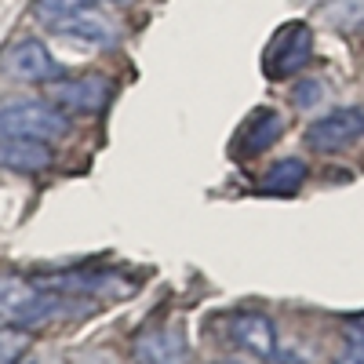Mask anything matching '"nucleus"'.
Masks as SVG:
<instances>
[{"label": "nucleus", "mask_w": 364, "mask_h": 364, "mask_svg": "<svg viewBox=\"0 0 364 364\" xmlns=\"http://www.w3.org/2000/svg\"><path fill=\"white\" fill-rule=\"evenodd\" d=\"M284 135V117L277 109H259L245 128L237 135V154L240 157H255V154H266Z\"/></svg>", "instance_id": "nucleus-11"}, {"label": "nucleus", "mask_w": 364, "mask_h": 364, "mask_svg": "<svg viewBox=\"0 0 364 364\" xmlns=\"http://www.w3.org/2000/svg\"><path fill=\"white\" fill-rule=\"evenodd\" d=\"M190 343L182 324H154L135 339V360L139 364H186Z\"/></svg>", "instance_id": "nucleus-7"}, {"label": "nucleus", "mask_w": 364, "mask_h": 364, "mask_svg": "<svg viewBox=\"0 0 364 364\" xmlns=\"http://www.w3.org/2000/svg\"><path fill=\"white\" fill-rule=\"evenodd\" d=\"M0 164L15 171H44L51 164V149L41 139H0Z\"/></svg>", "instance_id": "nucleus-12"}, {"label": "nucleus", "mask_w": 364, "mask_h": 364, "mask_svg": "<svg viewBox=\"0 0 364 364\" xmlns=\"http://www.w3.org/2000/svg\"><path fill=\"white\" fill-rule=\"evenodd\" d=\"M302 182H306V164L295 161V157H288V161H277V164L266 171L262 193H295Z\"/></svg>", "instance_id": "nucleus-13"}, {"label": "nucleus", "mask_w": 364, "mask_h": 364, "mask_svg": "<svg viewBox=\"0 0 364 364\" xmlns=\"http://www.w3.org/2000/svg\"><path fill=\"white\" fill-rule=\"evenodd\" d=\"M230 336L237 339L240 350H248L255 357H273L277 353V331H273L266 314H252V310L233 314L230 317Z\"/></svg>", "instance_id": "nucleus-10"}, {"label": "nucleus", "mask_w": 364, "mask_h": 364, "mask_svg": "<svg viewBox=\"0 0 364 364\" xmlns=\"http://www.w3.org/2000/svg\"><path fill=\"white\" fill-rule=\"evenodd\" d=\"M360 139H364V109L360 106L328 113V117L314 120L306 132V146L314 154H339V149H350Z\"/></svg>", "instance_id": "nucleus-5"}, {"label": "nucleus", "mask_w": 364, "mask_h": 364, "mask_svg": "<svg viewBox=\"0 0 364 364\" xmlns=\"http://www.w3.org/2000/svg\"><path fill=\"white\" fill-rule=\"evenodd\" d=\"M0 73L15 84H51L58 80V63L51 58V51L33 41V37H22V41H11L0 55Z\"/></svg>", "instance_id": "nucleus-4"}, {"label": "nucleus", "mask_w": 364, "mask_h": 364, "mask_svg": "<svg viewBox=\"0 0 364 364\" xmlns=\"http://www.w3.org/2000/svg\"><path fill=\"white\" fill-rule=\"evenodd\" d=\"M310 58H314V29L306 22H288L273 33L262 55V73L269 80H284V77H295L306 70Z\"/></svg>", "instance_id": "nucleus-3"}, {"label": "nucleus", "mask_w": 364, "mask_h": 364, "mask_svg": "<svg viewBox=\"0 0 364 364\" xmlns=\"http://www.w3.org/2000/svg\"><path fill=\"white\" fill-rule=\"evenodd\" d=\"M70 132V117L55 102H37V99H15L0 102V139H63Z\"/></svg>", "instance_id": "nucleus-2"}, {"label": "nucleus", "mask_w": 364, "mask_h": 364, "mask_svg": "<svg viewBox=\"0 0 364 364\" xmlns=\"http://www.w3.org/2000/svg\"><path fill=\"white\" fill-rule=\"evenodd\" d=\"M321 18L339 33H364V0H331L324 4Z\"/></svg>", "instance_id": "nucleus-14"}, {"label": "nucleus", "mask_w": 364, "mask_h": 364, "mask_svg": "<svg viewBox=\"0 0 364 364\" xmlns=\"http://www.w3.org/2000/svg\"><path fill=\"white\" fill-rule=\"evenodd\" d=\"M87 8H95V0H33V18L51 33L55 26H63L66 18H73Z\"/></svg>", "instance_id": "nucleus-15"}, {"label": "nucleus", "mask_w": 364, "mask_h": 364, "mask_svg": "<svg viewBox=\"0 0 364 364\" xmlns=\"http://www.w3.org/2000/svg\"><path fill=\"white\" fill-rule=\"evenodd\" d=\"M226 364H240V360H226Z\"/></svg>", "instance_id": "nucleus-20"}, {"label": "nucleus", "mask_w": 364, "mask_h": 364, "mask_svg": "<svg viewBox=\"0 0 364 364\" xmlns=\"http://www.w3.org/2000/svg\"><path fill=\"white\" fill-rule=\"evenodd\" d=\"M22 353H26V336L15 331L11 324L0 328V364H22Z\"/></svg>", "instance_id": "nucleus-16"}, {"label": "nucleus", "mask_w": 364, "mask_h": 364, "mask_svg": "<svg viewBox=\"0 0 364 364\" xmlns=\"http://www.w3.org/2000/svg\"><path fill=\"white\" fill-rule=\"evenodd\" d=\"M66 306H77V302H70V295L63 291H51L44 284L22 281V277H8V273L0 277V324L37 328Z\"/></svg>", "instance_id": "nucleus-1"}, {"label": "nucleus", "mask_w": 364, "mask_h": 364, "mask_svg": "<svg viewBox=\"0 0 364 364\" xmlns=\"http://www.w3.org/2000/svg\"><path fill=\"white\" fill-rule=\"evenodd\" d=\"M336 364H364V343L350 339V346L339 353V360H336Z\"/></svg>", "instance_id": "nucleus-18"}, {"label": "nucleus", "mask_w": 364, "mask_h": 364, "mask_svg": "<svg viewBox=\"0 0 364 364\" xmlns=\"http://www.w3.org/2000/svg\"><path fill=\"white\" fill-rule=\"evenodd\" d=\"M44 288L63 291V295H95V299H120L132 295L135 284H124V277L102 269H73V273H55L44 281Z\"/></svg>", "instance_id": "nucleus-8"}, {"label": "nucleus", "mask_w": 364, "mask_h": 364, "mask_svg": "<svg viewBox=\"0 0 364 364\" xmlns=\"http://www.w3.org/2000/svg\"><path fill=\"white\" fill-rule=\"evenodd\" d=\"M55 37H66V41H77V44H87V48H113L117 44V26L99 11V8H87V11H80V15H73V18H66L63 26H55L51 29Z\"/></svg>", "instance_id": "nucleus-9"}, {"label": "nucleus", "mask_w": 364, "mask_h": 364, "mask_svg": "<svg viewBox=\"0 0 364 364\" xmlns=\"http://www.w3.org/2000/svg\"><path fill=\"white\" fill-rule=\"evenodd\" d=\"M109 80L106 73H84V77H63L48 84V95L58 109H77V113H99L109 102Z\"/></svg>", "instance_id": "nucleus-6"}, {"label": "nucleus", "mask_w": 364, "mask_h": 364, "mask_svg": "<svg viewBox=\"0 0 364 364\" xmlns=\"http://www.w3.org/2000/svg\"><path fill=\"white\" fill-rule=\"evenodd\" d=\"M106 4H132V0H106Z\"/></svg>", "instance_id": "nucleus-19"}, {"label": "nucleus", "mask_w": 364, "mask_h": 364, "mask_svg": "<svg viewBox=\"0 0 364 364\" xmlns=\"http://www.w3.org/2000/svg\"><path fill=\"white\" fill-rule=\"evenodd\" d=\"M291 99H295V106H299V109H310V106H317V102L324 99V84H321V80H314V77L299 80V84H295V91H291Z\"/></svg>", "instance_id": "nucleus-17"}]
</instances>
